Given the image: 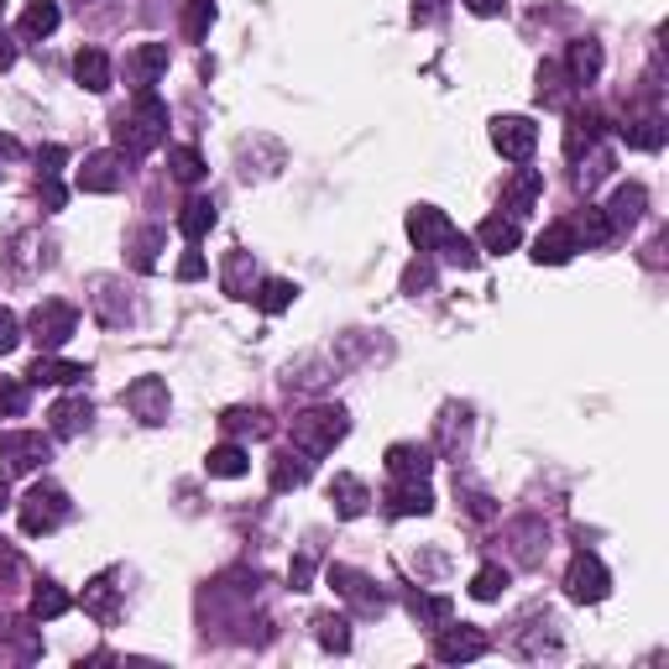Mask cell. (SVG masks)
I'll list each match as a JSON object with an SVG mask.
<instances>
[{
	"instance_id": "7a4b0ae2",
	"label": "cell",
	"mask_w": 669,
	"mask_h": 669,
	"mask_svg": "<svg viewBox=\"0 0 669 669\" xmlns=\"http://www.w3.org/2000/svg\"><path fill=\"white\" fill-rule=\"evenodd\" d=\"M345 434H351V413L335 409V403H314V409L293 413V450H298V455H309V461L329 455Z\"/></svg>"
},
{
	"instance_id": "f1b7e54d",
	"label": "cell",
	"mask_w": 669,
	"mask_h": 669,
	"mask_svg": "<svg viewBox=\"0 0 669 669\" xmlns=\"http://www.w3.org/2000/svg\"><path fill=\"white\" fill-rule=\"evenodd\" d=\"M89 304H95V314H100V325H126L131 319V298L120 293L116 277H95V293H89Z\"/></svg>"
},
{
	"instance_id": "6125c7cd",
	"label": "cell",
	"mask_w": 669,
	"mask_h": 669,
	"mask_svg": "<svg viewBox=\"0 0 669 669\" xmlns=\"http://www.w3.org/2000/svg\"><path fill=\"white\" fill-rule=\"evenodd\" d=\"M17 157H21V141L11 131H0V163H17Z\"/></svg>"
},
{
	"instance_id": "f5cc1de1",
	"label": "cell",
	"mask_w": 669,
	"mask_h": 669,
	"mask_svg": "<svg viewBox=\"0 0 669 669\" xmlns=\"http://www.w3.org/2000/svg\"><path fill=\"white\" fill-rule=\"evenodd\" d=\"M455 492H461V498H465V513L476 518V523H486V518L498 513V502L486 498V492H481V486H461V481H455Z\"/></svg>"
},
{
	"instance_id": "bcb514c9",
	"label": "cell",
	"mask_w": 669,
	"mask_h": 669,
	"mask_svg": "<svg viewBox=\"0 0 669 669\" xmlns=\"http://www.w3.org/2000/svg\"><path fill=\"white\" fill-rule=\"evenodd\" d=\"M508 581H513L508 565H481L476 575H471V597H476V601H498L502 591H508Z\"/></svg>"
},
{
	"instance_id": "f35d334b",
	"label": "cell",
	"mask_w": 669,
	"mask_h": 669,
	"mask_svg": "<svg viewBox=\"0 0 669 669\" xmlns=\"http://www.w3.org/2000/svg\"><path fill=\"white\" fill-rule=\"evenodd\" d=\"M163 246H168V230H163V225H141L137 236L126 240V252H131V267H137V273H153V267H157V252H163Z\"/></svg>"
},
{
	"instance_id": "94428289",
	"label": "cell",
	"mask_w": 669,
	"mask_h": 669,
	"mask_svg": "<svg viewBox=\"0 0 669 669\" xmlns=\"http://www.w3.org/2000/svg\"><path fill=\"white\" fill-rule=\"evenodd\" d=\"M445 11V0H413V21H434Z\"/></svg>"
},
{
	"instance_id": "e0dca14e",
	"label": "cell",
	"mask_w": 669,
	"mask_h": 669,
	"mask_svg": "<svg viewBox=\"0 0 669 669\" xmlns=\"http://www.w3.org/2000/svg\"><path fill=\"white\" fill-rule=\"evenodd\" d=\"M601 131H607V120L591 110V105H570L565 116V157H586L591 147H601Z\"/></svg>"
},
{
	"instance_id": "277c9868",
	"label": "cell",
	"mask_w": 669,
	"mask_h": 669,
	"mask_svg": "<svg viewBox=\"0 0 669 669\" xmlns=\"http://www.w3.org/2000/svg\"><path fill=\"white\" fill-rule=\"evenodd\" d=\"M52 461V434L42 430H6L0 434V476H32Z\"/></svg>"
},
{
	"instance_id": "74e56055",
	"label": "cell",
	"mask_w": 669,
	"mask_h": 669,
	"mask_svg": "<svg viewBox=\"0 0 669 669\" xmlns=\"http://www.w3.org/2000/svg\"><path fill=\"white\" fill-rule=\"evenodd\" d=\"M205 471L209 476H220V481H236L252 471V455H246V445H236V440H225V445H215L205 455Z\"/></svg>"
},
{
	"instance_id": "9f6ffc18",
	"label": "cell",
	"mask_w": 669,
	"mask_h": 669,
	"mask_svg": "<svg viewBox=\"0 0 669 669\" xmlns=\"http://www.w3.org/2000/svg\"><path fill=\"white\" fill-rule=\"evenodd\" d=\"M288 581H293V591H309V586H314V554H298V560H293Z\"/></svg>"
},
{
	"instance_id": "ee69618b",
	"label": "cell",
	"mask_w": 669,
	"mask_h": 669,
	"mask_svg": "<svg viewBox=\"0 0 669 669\" xmlns=\"http://www.w3.org/2000/svg\"><path fill=\"white\" fill-rule=\"evenodd\" d=\"M314 633H319V643H325L329 653L351 649V618H341V612H319V618H314Z\"/></svg>"
},
{
	"instance_id": "52a82bcc",
	"label": "cell",
	"mask_w": 669,
	"mask_h": 669,
	"mask_svg": "<svg viewBox=\"0 0 669 669\" xmlns=\"http://www.w3.org/2000/svg\"><path fill=\"white\" fill-rule=\"evenodd\" d=\"M329 586H335V597H341V601H351V612H356V618H382V612H387V597H382L377 581H372V575H361V570L329 565Z\"/></svg>"
},
{
	"instance_id": "7bdbcfd3",
	"label": "cell",
	"mask_w": 669,
	"mask_h": 669,
	"mask_svg": "<svg viewBox=\"0 0 669 669\" xmlns=\"http://www.w3.org/2000/svg\"><path fill=\"white\" fill-rule=\"evenodd\" d=\"M6 638H11V653H17L21 665H37V659H42V628H32V618L11 622Z\"/></svg>"
},
{
	"instance_id": "e7e4bbea",
	"label": "cell",
	"mask_w": 669,
	"mask_h": 669,
	"mask_svg": "<svg viewBox=\"0 0 669 669\" xmlns=\"http://www.w3.org/2000/svg\"><path fill=\"white\" fill-rule=\"evenodd\" d=\"M6 502H11V486H6V476H0V513H6Z\"/></svg>"
},
{
	"instance_id": "d6a6232c",
	"label": "cell",
	"mask_w": 669,
	"mask_h": 669,
	"mask_svg": "<svg viewBox=\"0 0 669 669\" xmlns=\"http://www.w3.org/2000/svg\"><path fill=\"white\" fill-rule=\"evenodd\" d=\"M518 240H523V230H518L513 215H486V220L476 225V246L481 252H518Z\"/></svg>"
},
{
	"instance_id": "816d5d0a",
	"label": "cell",
	"mask_w": 669,
	"mask_h": 669,
	"mask_svg": "<svg viewBox=\"0 0 669 669\" xmlns=\"http://www.w3.org/2000/svg\"><path fill=\"white\" fill-rule=\"evenodd\" d=\"M0 413L6 419H21L27 413V377H0Z\"/></svg>"
},
{
	"instance_id": "5bb4252c",
	"label": "cell",
	"mask_w": 669,
	"mask_h": 669,
	"mask_svg": "<svg viewBox=\"0 0 669 669\" xmlns=\"http://www.w3.org/2000/svg\"><path fill=\"white\" fill-rule=\"evenodd\" d=\"M173 63V52L168 42H137V48L126 52V85L131 89H153L163 73H168Z\"/></svg>"
},
{
	"instance_id": "44dd1931",
	"label": "cell",
	"mask_w": 669,
	"mask_h": 669,
	"mask_svg": "<svg viewBox=\"0 0 669 669\" xmlns=\"http://www.w3.org/2000/svg\"><path fill=\"white\" fill-rule=\"evenodd\" d=\"M539 194H544V173H539V168H518L513 178H508V189H502V209H508L513 220H523V215L539 205Z\"/></svg>"
},
{
	"instance_id": "91938a15",
	"label": "cell",
	"mask_w": 669,
	"mask_h": 669,
	"mask_svg": "<svg viewBox=\"0 0 669 669\" xmlns=\"http://www.w3.org/2000/svg\"><path fill=\"white\" fill-rule=\"evenodd\" d=\"M465 11H471V17H502L508 0H465Z\"/></svg>"
},
{
	"instance_id": "9a60e30c",
	"label": "cell",
	"mask_w": 669,
	"mask_h": 669,
	"mask_svg": "<svg viewBox=\"0 0 669 669\" xmlns=\"http://www.w3.org/2000/svg\"><path fill=\"white\" fill-rule=\"evenodd\" d=\"M95 424V403L89 397H58L48 409V434L52 440H79Z\"/></svg>"
},
{
	"instance_id": "ba28073f",
	"label": "cell",
	"mask_w": 669,
	"mask_h": 669,
	"mask_svg": "<svg viewBox=\"0 0 669 669\" xmlns=\"http://www.w3.org/2000/svg\"><path fill=\"white\" fill-rule=\"evenodd\" d=\"M481 653H486V633L471 622H440L434 628V659L440 665H471Z\"/></svg>"
},
{
	"instance_id": "30bf717a",
	"label": "cell",
	"mask_w": 669,
	"mask_h": 669,
	"mask_svg": "<svg viewBox=\"0 0 669 669\" xmlns=\"http://www.w3.org/2000/svg\"><path fill=\"white\" fill-rule=\"evenodd\" d=\"M120 403L131 409V419H141V424H168V413H173V393H168V382L163 377H137L126 393H120Z\"/></svg>"
},
{
	"instance_id": "836d02e7",
	"label": "cell",
	"mask_w": 669,
	"mask_h": 669,
	"mask_svg": "<svg viewBox=\"0 0 669 669\" xmlns=\"http://www.w3.org/2000/svg\"><path fill=\"white\" fill-rule=\"evenodd\" d=\"M565 225H570V236H575V246H591V252L618 236V230L607 225V215H601V205H581L575 209V220H565Z\"/></svg>"
},
{
	"instance_id": "e575fe53",
	"label": "cell",
	"mask_w": 669,
	"mask_h": 669,
	"mask_svg": "<svg viewBox=\"0 0 669 669\" xmlns=\"http://www.w3.org/2000/svg\"><path fill=\"white\" fill-rule=\"evenodd\" d=\"M335 377V366H329L325 356H298L288 361V372H283V387H298V393H314V387H325V382Z\"/></svg>"
},
{
	"instance_id": "6da1fadb",
	"label": "cell",
	"mask_w": 669,
	"mask_h": 669,
	"mask_svg": "<svg viewBox=\"0 0 669 669\" xmlns=\"http://www.w3.org/2000/svg\"><path fill=\"white\" fill-rule=\"evenodd\" d=\"M168 137V105L153 89H137V105L116 116V153L120 157H147Z\"/></svg>"
},
{
	"instance_id": "b9f144b4",
	"label": "cell",
	"mask_w": 669,
	"mask_h": 669,
	"mask_svg": "<svg viewBox=\"0 0 669 669\" xmlns=\"http://www.w3.org/2000/svg\"><path fill=\"white\" fill-rule=\"evenodd\" d=\"M252 298H257V309H262V314H283V309H293L298 288H293L288 277H262Z\"/></svg>"
},
{
	"instance_id": "d4e9b609",
	"label": "cell",
	"mask_w": 669,
	"mask_h": 669,
	"mask_svg": "<svg viewBox=\"0 0 669 669\" xmlns=\"http://www.w3.org/2000/svg\"><path fill=\"white\" fill-rule=\"evenodd\" d=\"M533 100L550 105V110H570V100H575V85H570L565 63H539V79H533Z\"/></svg>"
},
{
	"instance_id": "681fc988",
	"label": "cell",
	"mask_w": 669,
	"mask_h": 669,
	"mask_svg": "<svg viewBox=\"0 0 669 669\" xmlns=\"http://www.w3.org/2000/svg\"><path fill=\"white\" fill-rule=\"evenodd\" d=\"M575 163H581V173H575V178H581V189H586V194H591V189L601 184V178L612 173V153H607V147H591V153L575 157Z\"/></svg>"
},
{
	"instance_id": "cb8c5ba5",
	"label": "cell",
	"mask_w": 669,
	"mask_h": 669,
	"mask_svg": "<svg viewBox=\"0 0 669 669\" xmlns=\"http://www.w3.org/2000/svg\"><path fill=\"white\" fill-rule=\"evenodd\" d=\"M618 137L633 147V153H659L665 147V137H669V126H665V116L659 110H649V116H628L618 126Z\"/></svg>"
},
{
	"instance_id": "4316f807",
	"label": "cell",
	"mask_w": 669,
	"mask_h": 669,
	"mask_svg": "<svg viewBox=\"0 0 669 669\" xmlns=\"http://www.w3.org/2000/svg\"><path fill=\"white\" fill-rule=\"evenodd\" d=\"M220 430L230 434V440H267V434H273V413L236 403V409H225V413H220Z\"/></svg>"
},
{
	"instance_id": "2e32d148",
	"label": "cell",
	"mask_w": 669,
	"mask_h": 669,
	"mask_svg": "<svg viewBox=\"0 0 669 669\" xmlns=\"http://www.w3.org/2000/svg\"><path fill=\"white\" fill-rule=\"evenodd\" d=\"M643 209H649V189H643V184H618L612 199L601 205V215H607L612 230H633V225L643 220Z\"/></svg>"
},
{
	"instance_id": "6f0895ef",
	"label": "cell",
	"mask_w": 669,
	"mask_h": 669,
	"mask_svg": "<svg viewBox=\"0 0 669 669\" xmlns=\"http://www.w3.org/2000/svg\"><path fill=\"white\" fill-rule=\"evenodd\" d=\"M205 273H209V267H205L199 252H184V257H178V277H184V283H199Z\"/></svg>"
},
{
	"instance_id": "1f68e13d",
	"label": "cell",
	"mask_w": 669,
	"mask_h": 669,
	"mask_svg": "<svg viewBox=\"0 0 669 669\" xmlns=\"http://www.w3.org/2000/svg\"><path fill=\"white\" fill-rule=\"evenodd\" d=\"M329 502H335V518H361L372 508V492H366V481L341 471V476L329 481Z\"/></svg>"
},
{
	"instance_id": "7402d4cb",
	"label": "cell",
	"mask_w": 669,
	"mask_h": 669,
	"mask_svg": "<svg viewBox=\"0 0 669 669\" xmlns=\"http://www.w3.org/2000/svg\"><path fill=\"white\" fill-rule=\"evenodd\" d=\"M575 252H581V246H575V236H570V225L560 220V225H550V230H539V236H533L529 257L539 262V267H565Z\"/></svg>"
},
{
	"instance_id": "83f0119b",
	"label": "cell",
	"mask_w": 669,
	"mask_h": 669,
	"mask_svg": "<svg viewBox=\"0 0 669 669\" xmlns=\"http://www.w3.org/2000/svg\"><path fill=\"white\" fill-rule=\"evenodd\" d=\"M434 450L430 445H393L387 450V476L393 481H430Z\"/></svg>"
},
{
	"instance_id": "f907efd6",
	"label": "cell",
	"mask_w": 669,
	"mask_h": 669,
	"mask_svg": "<svg viewBox=\"0 0 669 669\" xmlns=\"http://www.w3.org/2000/svg\"><path fill=\"white\" fill-rule=\"evenodd\" d=\"M430 288H434V257H424V252H419V257L403 267V293H409V298H419V293H430Z\"/></svg>"
},
{
	"instance_id": "7dc6e473",
	"label": "cell",
	"mask_w": 669,
	"mask_h": 669,
	"mask_svg": "<svg viewBox=\"0 0 669 669\" xmlns=\"http://www.w3.org/2000/svg\"><path fill=\"white\" fill-rule=\"evenodd\" d=\"M409 612H413V622H430V628H440V622H450V597H424V591H409Z\"/></svg>"
},
{
	"instance_id": "5b68a950",
	"label": "cell",
	"mask_w": 669,
	"mask_h": 669,
	"mask_svg": "<svg viewBox=\"0 0 669 669\" xmlns=\"http://www.w3.org/2000/svg\"><path fill=\"white\" fill-rule=\"evenodd\" d=\"M73 329H79V309L63 304V298H42L32 309V319H27V335L37 341L42 356H58V351L73 341Z\"/></svg>"
},
{
	"instance_id": "680465c9",
	"label": "cell",
	"mask_w": 669,
	"mask_h": 669,
	"mask_svg": "<svg viewBox=\"0 0 669 669\" xmlns=\"http://www.w3.org/2000/svg\"><path fill=\"white\" fill-rule=\"evenodd\" d=\"M63 163H69L63 147H42V153H37V173H63Z\"/></svg>"
},
{
	"instance_id": "3957f363",
	"label": "cell",
	"mask_w": 669,
	"mask_h": 669,
	"mask_svg": "<svg viewBox=\"0 0 669 669\" xmlns=\"http://www.w3.org/2000/svg\"><path fill=\"white\" fill-rule=\"evenodd\" d=\"M69 513H73V502H69V492L63 486H52V481H37L32 492L21 498V508H17V518H21V533H52V529H63L69 523Z\"/></svg>"
},
{
	"instance_id": "603a6c76",
	"label": "cell",
	"mask_w": 669,
	"mask_h": 669,
	"mask_svg": "<svg viewBox=\"0 0 669 669\" xmlns=\"http://www.w3.org/2000/svg\"><path fill=\"white\" fill-rule=\"evenodd\" d=\"M387 513L393 518H430L434 513L430 481H393V492H387Z\"/></svg>"
},
{
	"instance_id": "4fadbf2b",
	"label": "cell",
	"mask_w": 669,
	"mask_h": 669,
	"mask_svg": "<svg viewBox=\"0 0 669 669\" xmlns=\"http://www.w3.org/2000/svg\"><path fill=\"white\" fill-rule=\"evenodd\" d=\"M550 550V529L539 523V518H513L508 523V554H513V565L533 570Z\"/></svg>"
},
{
	"instance_id": "ffe728a7",
	"label": "cell",
	"mask_w": 669,
	"mask_h": 669,
	"mask_svg": "<svg viewBox=\"0 0 669 669\" xmlns=\"http://www.w3.org/2000/svg\"><path fill=\"white\" fill-rule=\"evenodd\" d=\"M89 366L79 361H63V356H37L27 366V387H73V382H85Z\"/></svg>"
},
{
	"instance_id": "4dcf8cb0",
	"label": "cell",
	"mask_w": 669,
	"mask_h": 669,
	"mask_svg": "<svg viewBox=\"0 0 669 669\" xmlns=\"http://www.w3.org/2000/svg\"><path fill=\"white\" fill-rule=\"evenodd\" d=\"M73 79L89 89V95H105V89L116 85V69H110V58L100 48H79L73 52Z\"/></svg>"
},
{
	"instance_id": "ab89813d",
	"label": "cell",
	"mask_w": 669,
	"mask_h": 669,
	"mask_svg": "<svg viewBox=\"0 0 669 669\" xmlns=\"http://www.w3.org/2000/svg\"><path fill=\"white\" fill-rule=\"evenodd\" d=\"M73 607V597L63 591L58 581H37L32 586V622H52V618H63Z\"/></svg>"
},
{
	"instance_id": "db71d44e",
	"label": "cell",
	"mask_w": 669,
	"mask_h": 669,
	"mask_svg": "<svg viewBox=\"0 0 669 669\" xmlns=\"http://www.w3.org/2000/svg\"><path fill=\"white\" fill-rule=\"evenodd\" d=\"M37 199H42L48 209H63V205H69V189L58 184V173H37Z\"/></svg>"
},
{
	"instance_id": "ac0fdd59",
	"label": "cell",
	"mask_w": 669,
	"mask_h": 669,
	"mask_svg": "<svg viewBox=\"0 0 669 669\" xmlns=\"http://www.w3.org/2000/svg\"><path fill=\"white\" fill-rule=\"evenodd\" d=\"M601 69H607V52H601L597 37H575L565 52V73H570V85L586 89V85H597Z\"/></svg>"
},
{
	"instance_id": "be15d7a7",
	"label": "cell",
	"mask_w": 669,
	"mask_h": 669,
	"mask_svg": "<svg viewBox=\"0 0 669 669\" xmlns=\"http://www.w3.org/2000/svg\"><path fill=\"white\" fill-rule=\"evenodd\" d=\"M17 63V42H11V32L0 27V69H11Z\"/></svg>"
},
{
	"instance_id": "f6af8a7d",
	"label": "cell",
	"mask_w": 669,
	"mask_h": 669,
	"mask_svg": "<svg viewBox=\"0 0 669 669\" xmlns=\"http://www.w3.org/2000/svg\"><path fill=\"white\" fill-rule=\"evenodd\" d=\"M215 27V0H189L184 6V42H205Z\"/></svg>"
},
{
	"instance_id": "8fae6325",
	"label": "cell",
	"mask_w": 669,
	"mask_h": 669,
	"mask_svg": "<svg viewBox=\"0 0 669 669\" xmlns=\"http://www.w3.org/2000/svg\"><path fill=\"white\" fill-rule=\"evenodd\" d=\"M126 157L120 153H89L85 163H79V173H73V184H79V194H116L120 184H126Z\"/></svg>"
},
{
	"instance_id": "8992f818",
	"label": "cell",
	"mask_w": 669,
	"mask_h": 669,
	"mask_svg": "<svg viewBox=\"0 0 669 669\" xmlns=\"http://www.w3.org/2000/svg\"><path fill=\"white\" fill-rule=\"evenodd\" d=\"M565 591H570V601L597 607V601L612 597V570L601 565L591 550H575V560H570V570H565Z\"/></svg>"
},
{
	"instance_id": "11a10c76",
	"label": "cell",
	"mask_w": 669,
	"mask_h": 669,
	"mask_svg": "<svg viewBox=\"0 0 669 669\" xmlns=\"http://www.w3.org/2000/svg\"><path fill=\"white\" fill-rule=\"evenodd\" d=\"M17 345H21V319L6 309V304H0V356H11Z\"/></svg>"
},
{
	"instance_id": "d6986e66",
	"label": "cell",
	"mask_w": 669,
	"mask_h": 669,
	"mask_svg": "<svg viewBox=\"0 0 669 669\" xmlns=\"http://www.w3.org/2000/svg\"><path fill=\"white\" fill-rule=\"evenodd\" d=\"M523 622L533 628V633H518V638H513L523 659H544V653H560V643H565V638H560V622H554V612H529Z\"/></svg>"
},
{
	"instance_id": "c3c4849f",
	"label": "cell",
	"mask_w": 669,
	"mask_h": 669,
	"mask_svg": "<svg viewBox=\"0 0 669 669\" xmlns=\"http://www.w3.org/2000/svg\"><path fill=\"white\" fill-rule=\"evenodd\" d=\"M168 173L178 178V184H199L209 168H205V157L194 153V147H173V153H168Z\"/></svg>"
},
{
	"instance_id": "f546056e",
	"label": "cell",
	"mask_w": 669,
	"mask_h": 669,
	"mask_svg": "<svg viewBox=\"0 0 669 669\" xmlns=\"http://www.w3.org/2000/svg\"><path fill=\"white\" fill-rule=\"evenodd\" d=\"M309 455H298V450H277L273 465H267V486L273 492H298L304 481H309Z\"/></svg>"
},
{
	"instance_id": "03108f58",
	"label": "cell",
	"mask_w": 669,
	"mask_h": 669,
	"mask_svg": "<svg viewBox=\"0 0 669 669\" xmlns=\"http://www.w3.org/2000/svg\"><path fill=\"white\" fill-rule=\"evenodd\" d=\"M0 6H6V0H0Z\"/></svg>"
},
{
	"instance_id": "60d3db41",
	"label": "cell",
	"mask_w": 669,
	"mask_h": 669,
	"mask_svg": "<svg viewBox=\"0 0 669 669\" xmlns=\"http://www.w3.org/2000/svg\"><path fill=\"white\" fill-rule=\"evenodd\" d=\"M225 293L230 298H252V283H257V267H252V252H230L225 257V273H220Z\"/></svg>"
},
{
	"instance_id": "7c38bea8",
	"label": "cell",
	"mask_w": 669,
	"mask_h": 669,
	"mask_svg": "<svg viewBox=\"0 0 669 669\" xmlns=\"http://www.w3.org/2000/svg\"><path fill=\"white\" fill-rule=\"evenodd\" d=\"M492 147H498L508 163H529L533 147H539V126L529 116H498L492 120Z\"/></svg>"
},
{
	"instance_id": "484cf974",
	"label": "cell",
	"mask_w": 669,
	"mask_h": 669,
	"mask_svg": "<svg viewBox=\"0 0 669 669\" xmlns=\"http://www.w3.org/2000/svg\"><path fill=\"white\" fill-rule=\"evenodd\" d=\"M215 220H220V215H215V199H209V194H189L184 209H178V236L189 240V246H199V240L215 230Z\"/></svg>"
},
{
	"instance_id": "8d00e7d4",
	"label": "cell",
	"mask_w": 669,
	"mask_h": 669,
	"mask_svg": "<svg viewBox=\"0 0 669 669\" xmlns=\"http://www.w3.org/2000/svg\"><path fill=\"white\" fill-rule=\"evenodd\" d=\"M116 570H100V575H95V581L85 586V612L95 622H116Z\"/></svg>"
},
{
	"instance_id": "d590c367",
	"label": "cell",
	"mask_w": 669,
	"mask_h": 669,
	"mask_svg": "<svg viewBox=\"0 0 669 669\" xmlns=\"http://www.w3.org/2000/svg\"><path fill=\"white\" fill-rule=\"evenodd\" d=\"M58 21H63V11H58V0H32V6L21 11L17 32L27 37V42H42V37L58 32Z\"/></svg>"
},
{
	"instance_id": "9c48e42d",
	"label": "cell",
	"mask_w": 669,
	"mask_h": 669,
	"mask_svg": "<svg viewBox=\"0 0 669 669\" xmlns=\"http://www.w3.org/2000/svg\"><path fill=\"white\" fill-rule=\"evenodd\" d=\"M409 240L424 252V257H440L450 240H455V225L440 205H413L409 209Z\"/></svg>"
}]
</instances>
